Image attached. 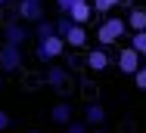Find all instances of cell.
Returning <instances> with one entry per match:
<instances>
[{"label": "cell", "instance_id": "83f0119b", "mask_svg": "<svg viewBox=\"0 0 146 133\" xmlns=\"http://www.w3.org/2000/svg\"><path fill=\"white\" fill-rule=\"evenodd\" d=\"M28 133H40V130H28Z\"/></svg>", "mask_w": 146, "mask_h": 133}, {"label": "cell", "instance_id": "5bb4252c", "mask_svg": "<svg viewBox=\"0 0 146 133\" xmlns=\"http://www.w3.org/2000/svg\"><path fill=\"white\" fill-rule=\"evenodd\" d=\"M93 3V13H100V16H109L112 9H118L124 0H90Z\"/></svg>", "mask_w": 146, "mask_h": 133}, {"label": "cell", "instance_id": "ac0fdd59", "mask_svg": "<svg viewBox=\"0 0 146 133\" xmlns=\"http://www.w3.org/2000/svg\"><path fill=\"white\" fill-rule=\"evenodd\" d=\"M65 133H90V127H87V124H84V118H81V121L75 118L72 124H65Z\"/></svg>", "mask_w": 146, "mask_h": 133}, {"label": "cell", "instance_id": "d6986e66", "mask_svg": "<svg viewBox=\"0 0 146 133\" xmlns=\"http://www.w3.org/2000/svg\"><path fill=\"white\" fill-rule=\"evenodd\" d=\"M65 65H68L72 71H78V68H84V59H81V56H68V59H65Z\"/></svg>", "mask_w": 146, "mask_h": 133}, {"label": "cell", "instance_id": "6da1fadb", "mask_svg": "<svg viewBox=\"0 0 146 133\" xmlns=\"http://www.w3.org/2000/svg\"><path fill=\"white\" fill-rule=\"evenodd\" d=\"M127 19H121V16H103V22L96 25V43L100 47H115L121 43L124 37H127Z\"/></svg>", "mask_w": 146, "mask_h": 133}, {"label": "cell", "instance_id": "d4e9b609", "mask_svg": "<svg viewBox=\"0 0 146 133\" xmlns=\"http://www.w3.org/2000/svg\"><path fill=\"white\" fill-rule=\"evenodd\" d=\"M0 90H3V71H0Z\"/></svg>", "mask_w": 146, "mask_h": 133}, {"label": "cell", "instance_id": "5b68a950", "mask_svg": "<svg viewBox=\"0 0 146 133\" xmlns=\"http://www.w3.org/2000/svg\"><path fill=\"white\" fill-rule=\"evenodd\" d=\"M25 40H31V31L22 25V19H9L3 22V43H13V47H25Z\"/></svg>", "mask_w": 146, "mask_h": 133}, {"label": "cell", "instance_id": "9a60e30c", "mask_svg": "<svg viewBox=\"0 0 146 133\" xmlns=\"http://www.w3.org/2000/svg\"><path fill=\"white\" fill-rule=\"evenodd\" d=\"M50 34H56V19H40L37 22V37H50Z\"/></svg>", "mask_w": 146, "mask_h": 133}, {"label": "cell", "instance_id": "ffe728a7", "mask_svg": "<svg viewBox=\"0 0 146 133\" xmlns=\"http://www.w3.org/2000/svg\"><path fill=\"white\" fill-rule=\"evenodd\" d=\"M134 84H137V90H146V71H143V65H140V71L134 74Z\"/></svg>", "mask_w": 146, "mask_h": 133}, {"label": "cell", "instance_id": "8fae6325", "mask_svg": "<svg viewBox=\"0 0 146 133\" xmlns=\"http://www.w3.org/2000/svg\"><path fill=\"white\" fill-rule=\"evenodd\" d=\"M65 43H68L72 50H84V47H87V28L78 25V22H72V28L65 31Z\"/></svg>", "mask_w": 146, "mask_h": 133}, {"label": "cell", "instance_id": "44dd1931", "mask_svg": "<svg viewBox=\"0 0 146 133\" xmlns=\"http://www.w3.org/2000/svg\"><path fill=\"white\" fill-rule=\"evenodd\" d=\"M9 124H13L9 111H3V108H0V133H3V130H9Z\"/></svg>", "mask_w": 146, "mask_h": 133}, {"label": "cell", "instance_id": "e0dca14e", "mask_svg": "<svg viewBox=\"0 0 146 133\" xmlns=\"http://www.w3.org/2000/svg\"><path fill=\"white\" fill-rule=\"evenodd\" d=\"M72 28V16L68 13H62V16H56V34H62L65 37V31Z\"/></svg>", "mask_w": 146, "mask_h": 133}, {"label": "cell", "instance_id": "7c38bea8", "mask_svg": "<svg viewBox=\"0 0 146 133\" xmlns=\"http://www.w3.org/2000/svg\"><path fill=\"white\" fill-rule=\"evenodd\" d=\"M103 121H106V108L100 105V102H90L84 108V124L87 127H103Z\"/></svg>", "mask_w": 146, "mask_h": 133}, {"label": "cell", "instance_id": "3957f363", "mask_svg": "<svg viewBox=\"0 0 146 133\" xmlns=\"http://www.w3.org/2000/svg\"><path fill=\"white\" fill-rule=\"evenodd\" d=\"M25 65V47H13V43H0V71L3 74H16Z\"/></svg>", "mask_w": 146, "mask_h": 133}, {"label": "cell", "instance_id": "484cf974", "mask_svg": "<svg viewBox=\"0 0 146 133\" xmlns=\"http://www.w3.org/2000/svg\"><path fill=\"white\" fill-rule=\"evenodd\" d=\"M0 43H3V28H0Z\"/></svg>", "mask_w": 146, "mask_h": 133}, {"label": "cell", "instance_id": "4fadbf2b", "mask_svg": "<svg viewBox=\"0 0 146 133\" xmlns=\"http://www.w3.org/2000/svg\"><path fill=\"white\" fill-rule=\"evenodd\" d=\"M127 28L131 31H146V6H134L127 13Z\"/></svg>", "mask_w": 146, "mask_h": 133}, {"label": "cell", "instance_id": "9c48e42d", "mask_svg": "<svg viewBox=\"0 0 146 133\" xmlns=\"http://www.w3.org/2000/svg\"><path fill=\"white\" fill-rule=\"evenodd\" d=\"M68 16H72V22H78V25H87V22L96 16V13H93V3H90V0H75V3L68 6Z\"/></svg>", "mask_w": 146, "mask_h": 133}, {"label": "cell", "instance_id": "2e32d148", "mask_svg": "<svg viewBox=\"0 0 146 133\" xmlns=\"http://www.w3.org/2000/svg\"><path fill=\"white\" fill-rule=\"evenodd\" d=\"M131 47L146 59V31H134V34H131Z\"/></svg>", "mask_w": 146, "mask_h": 133}, {"label": "cell", "instance_id": "277c9868", "mask_svg": "<svg viewBox=\"0 0 146 133\" xmlns=\"http://www.w3.org/2000/svg\"><path fill=\"white\" fill-rule=\"evenodd\" d=\"M115 65H118V71H121V74H131V78H134V74L140 71V65H143V56L127 43V47H121V50H118Z\"/></svg>", "mask_w": 146, "mask_h": 133}, {"label": "cell", "instance_id": "8992f818", "mask_svg": "<svg viewBox=\"0 0 146 133\" xmlns=\"http://www.w3.org/2000/svg\"><path fill=\"white\" fill-rule=\"evenodd\" d=\"M44 80H47V87L50 90H56V93H65V87H68V80H72V68L68 65H47V74H44Z\"/></svg>", "mask_w": 146, "mask_h": 133}, {"label": "cell", "instance_id": "52a82bcc", "mask_svg": "<svg viewBox=\"0 0 146 133\" xmlns=\"http://www.w3.org/2000/svg\"><path fill=\"white\" fill-rule=\"evenodd\" d=\"M109 65H112L109 47H93V50H87V56H84V68H90L93 74H103Z\"/></svg>", "mask_w": 146, "mask_h": 133}, {"label": "cell", "instance_id": "ba28073f", "mask_svg": "<svg viewBox=\"0 0 146 133\" xmlns=\"http://www.w3.org/2000/svg\"><path fill=\"white\" fill-rule=\"evenodd\" d=\"M16 16L22 19V22H40L44 16H47V9H44V0H19L16 3Z\"/></svg>", "mask_w": 146, "mask_h": 133}, {"label": "cell", "instance_id": "603a6c76", "mask_svg": "<svg viewBox=\"0 0 146 133\" xmlns=\"http://www.w3.org/2000/svg\"><path fill=\"white\" fill-rule=\"evenodd\" d=\"M90 133H106V130H103V127H90Z\"/></svg>", "mask_w": 146, "mask_h": 133}, {"label": "cell", "instance_id": "7a4b0ae2", "mask_svg": "<svg viewBox=\"0 0 146 133\" xmlns=\"http://www.w3.org/2000/svg\"><path fill=\"white\" fill-rule=\"evenodd\" d=\"M65 37L62 34H50V37H37V47H34V56H37V62H44V65H50V62H59L62 53H65Z\"/></svg>", "mask_w": 146, "mask_h": 133}, {"label": "cell", "instance_id": "cb8c5ba5", "mask_svg": "<svg viewBox=\"0 0 146 133\" xmlns=\"http://www.w3.org/2000/svg\"><path fill=\"white\" fill-rule=\"evenodd\" d=\"M6 3H9V0H0V9H3V6H6Z\"/></svg>", "mask_w": 146, "mask_h": 133}, {"label": "cell", "instance_id": "30bf717a", "mask_svg": "<svg viewBox=\"0 0 146 133\" xmlns=\"http://www.w3.org/2000/svg\"><path fill=\"white\" fill-rule=\"evenodd\" d=\"M50 121H53V124H59V127L72 124V121H75V111H72V102H68V99H59L56 105L50 108Z\"/></svg>", "mask_w": 146, "mask_h": 133}, {"label": "cell", "instance_id": "7402d4cb", "mask_svg": "<svg viewBox=\"0 0 146 133\" xmlns=\"http://www.w3.org/2000/svg\"><path fill=\"white\" fill-rule=\"evenodd\" d=\"M75 0H56V6H59V13H68V6H72Z\"/></svg>", "mask_w": 146, "mask_h": 133}, {"label": "cell", "instance_id": "4316f807", "mask_svg": "<svg viewBox=\"0 0 146 133\" xmlns=\"http://www.w3.org/2000/svg\"><path fill=\"white\" fill-rule=\"evenodd\" d=\"M143 71H146V59H143Z\"/></svg>", "mask_w": 146, "mask_h": 133}]
</instances>
